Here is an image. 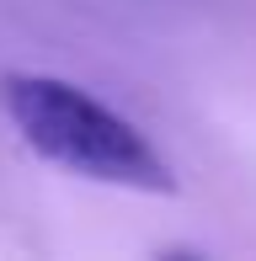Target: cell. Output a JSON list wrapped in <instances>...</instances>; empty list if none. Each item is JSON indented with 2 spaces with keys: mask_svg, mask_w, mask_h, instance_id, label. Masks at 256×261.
<instances>
[{
  "mask_svg": "<svg viewBox=\"0 0 256 261\" xmlns=\"http://www.w3.org/2000/svg\"><path fill=\"white\" fill-rule=\"evenodd\" d=\"M0 107L16 123V134L69 176H86L101 187L128 192H176L166 155L139 134L128 117L101 107L91 91L54 75H6Z\"/></svg>",
  "mask_w": 256,
  "mask_h": 261,
  "instance_id": "cell-1",
  "label": "cell"
}]
</instances>
